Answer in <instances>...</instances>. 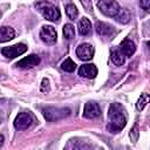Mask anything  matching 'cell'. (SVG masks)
Here are the masks:
<instances>
[{"label": "cell", "instance_id": "obj_21", "mask_svg": "<svg viewBox=\"0 0 150 150\" xmlns=\"http://www.w3.org/2000/svg\"><path fill=\"white\" fill-rule=\"evenodd\" d=\"M66 14H67V16L70 20H75L77 18V15H79V11H77V8H76L75 5L69 4V5L66 6Z\"/></svg>", "mask_w": 150, "mask_h": 150}, {"label": "cell", "instance_id": "obj_23", "mask_svg": "<svg viewBox=\"0 0 150 150\" xmlns=\"http://www.w3.org/2000/svg\"><path fill=\"white\" fill-rule=\"evenodd\" d=\"M139 6L142 9L150 13V0H139Z\"/></svg>", "mask_w": 150, "mask_h": 150}, {"label": "cell", "instance_id": "obj_15", "mask_svg": "<svg viewBox=\"0 0 150 150\" xmlns=\"http://www.w3.org/2000/svg\"><path fill=\"white\" fill-rule=\"evenodd\" d=\"M91 23L89 21V19L87 18H82L79 22V33L83 36H87L91 33Z\"/></svg>", "mask_w": 150, "mask_h": 150}, {"label": "cell", "instance_id": "obj_9", "mask_svg": "<svg viewBox=\"0 0 150 150\" xmlns=\"http://www.w3.org/2000/svg\"><path fill=\"white\" fill-rule=\"evenodd\" d=\"M40 63V57L35 54H30L23 59H21L20 61H18L15 63V66L18 68H22V69H30L35 66H38Z\"/></svg>", "mask_w": 150, "mask_h": 150}, {"label": "cell", "instance_id": "obj_16", "mask_svg": "<svg viewBox=\"0 0 150 150\" xmlns=\"http://www.w3.org/2000/svg\"><path fill=\"white\" fill-rule=\"evenodd\" d=\"M15 36V32L13 28L11 27H7V26H2L1 29H0V42H6V41H9L12 39H14Z\"/></svg>", "mask_w": 150, "mask_h": 150}, {"label": "cell", "instance_id": "obj_14", "mask_svg": "<svg viewBox=\"0 0 150 150\" xmlns=\"http://www.w3.org/2000/svg\"><path fill=\"white\" fill-rule=\"evenodd\" d=\"M110 59L112 61L114 64L116 66H123L124 64V61H125V55L121 52V49L118 48H114L111 49V53H110Z\"/></svg>", "mask_w": 150, "mask_h": 150}, {"label": "cell", "instance_id": "obj_2", "mask_svg": "<svg viewBox=\"0 0 150 150\" xmlns=\"http://www.w3.org/2000/svg\"><path fill=\"white\" fill-rule=\"evenodd\" d=\"M36 8L42 14V16L45 19L49 20V21L57 22L60 20V18H61L60 11L52 2H48V1H39L36 4Z\"/></svg>", "mask_w": 150, "mask_h": 150}, {"label": "cell", "instance_id": "obj_22", "mask_svg": "<svg viewBox=\"0 0 150 150\" xmlns=\"http://www.w3.org/2000/svg\"><path fill=\"white\" fill-rule=\"evenodd\" d=\"M138 135H139V132H138V125H137V123L134 125V128L131 129V131H130V138H131V141L135 143L137 139H138Z\"/></svg>", "mask_w": 150, "mask_h": 150}, {"label": "cell", "instance_id": "obj_7", "mask_svg": "<svg viewBox=\"0 0 150 150\" xmlns=\"http://www.w3.org/2000/svg\"><path fill=\"white\" fill-rule=\"evenodd\" d=\"M76 56L81 61H89L94 56V47L90 43H81L76 48Z\"/></svg>", "mask_w": 150, "mask_h": 150}, {"label": "cell", "instance_id": "obj_8", "mask_svg": "<svg viewBox=\"0 0 150 150\" xmlns=\"http://www.w3.org/2000/svg\"><path fill=\"white\" fill-rule=\"evenodd\" d=\"M56 30L53 26H43L40 30V39L47 45H54L56 42Z\"/></svg>", "mask_w": 150, "mask_h": 150}, {"label": "cell", "instance_id": "obj_11", "mask_svg": "<svg viewBox=\"0 0 150 150\" xmlns=\"http://www.w3.org/2000/svg\"><path fill=\"white\" fill-rule=\"evenodd\" d=\"M96 32L102 38H107V39H111L115 35V28L105 22H97L96 25Z\"/></svg>", "mask_w": 150, "mask_h": 150}, {"label": "cell", "instance_id": "obj_19", "mask_svg": "<svg viewBox=\"0 0 150 150\" xmlns=\"http://www.w3.org/2000/svg\"><path fill=\"white\" fill-rule=\"evenodd\" d=\"M62 33H63L64 39L71 40V39L75 36V28H74V26H73L71 23H66V25L63 26Z\"/></svg>", "mask_w": 150, "mask_h": 150}, {"label": "cell", "instance_id": "obj_4", "mask_svg": "<svg viewBox=\"0 0 150 150\" xmlns=\"http://www.w3.org/2000/svg\"><path fill=\"white\" fill-rule=\"evenodd\" d=\"M98 9L107 16H116L121 11V7L116 0H100L97 2Z\"/></svg>", "mask_w": 150, "mask_h": 150}, {"label": "cell", "instance_id": "obj_12", "mask_svg": "<svg viewBox=\"0 0 150 150\" xmlns=\"http://www.w3.org/2000/svg\"><path fill=\"white\" fill-rule=\"evenodd\" d=\"M97 67L93 63H87L80 67L79 69V75L86 79H94L97 75Z\"/></svg>", "mask_w": 150, "mask_h": 150}, {"label": "cell", "instance_id": "obj_3", "mask_svg": "<svg viewBox=\"0 0 150 150\" xmlns=\"http://www.w3.org/2000/svg\"><path fill=\"white\" fill-rule=\"evenodd\" d=\"M43 117L48 122H56L62 118H66L70 115V109L68 108H55V107H47L42 110Z\"/></svg>", "mask_w": 150, "mask_h": 150}, {"label": "cell", "instance_id": "obj_17", "mask_svg": "<svg viewBox=\"0 0 150 150\" xmlns=\"http://www.w3.org/2000/svg\"><path fill=\"white\" fill-rule=\"evenodd\" d=\"M115 19H116V21L120 22V23H123V25L128 23V22L130 21V19H131L130 11L127 9V8H121V11H120L118 14L115 16Z\"/></svg>", "mask_w": 150, "mask_h": 150}, {"label": "cell", "instance_id": "obj_6", "mask_svg": "<svg viewBox=\"0 0 150 150\" xmlns=\"http://www.w3.org/2000/svg\"><path fill=\"white\" fill-rule=\"evenodd\" d=\"M27 50V46L25 43H16L9 47H4L1 49V54L7 59H14L16 56L22 55Z\"/></svg>", "mask_w": 150, "mask_h": 150}, {"label": "cell", "instance_id": "obj_1", "mask_svg": "<svg viewBox=\"0 0 150 150\" xmlns=\"http://www.w3.org/2000/svg\"><path fill=\"white\" fill-rule=\"evenodd\" d=\"M108 125L107 129L110 132H120L127 124V114L124 108L120 103H112L109 107V112H108Z\"/></svg>", "mask_w": 150, "mask_h": 150}, {"label": "cell", "instance_id": "obj_13", "mask_svg": "<svg viewBox=\"0 0 150 150\" xmlns=\"http://www.w3.org/2000/svg\"><path fill=\"white\" fill-rule=\"evenodd\" d=\"M118 48H120L121 52L125 55V57L132 56V55L135 54V52H136V45H135L131 40H129V39H124V40L120 43V47H118Z\"/></svg>", "mask_w": 150, "mask_h": 150}, {"label": "cell", "instance_id": "obj_10", "mask_svg": "<svg viewBox=\"0 0 150 150\" xmlns=\"http://www.w3.org/2000/svg\"><path fill=\"white\" fill-rule=\"evenodd\" d=\"M101 115V109L98 107V104L96 102L89 101L84 104V109H83V116L86 118H96L97 116Z\"/></svg>", "mask_w": 150, "mask_h": 150}, {"label": "cell", "instance_id": "obj_25", "mask_svg": "<svg viewBox=\"0 0 150 150\" xmlns=\"http://www.w3.org/2000/svg\"><path fill=\"white\" fill-rule=\"evenodd\" d=\"M146 46H148V48L150 49V41H148V42H146Z\"/></svg>", "mask_w": 150, "mask_h": 150}, {"label": "cell", "instance_id": "obj_5", "mask_svg": "<svg viewBox=\"0 0 150 150\" xmlns=\"http://www.w3.org/2000/svg\"><path fill=\"white\" fill-rule=\"evenodd\" d=\"M33 122L34 120L30 112H27V111L19 112L14 120V128L16 130H26L33 124Z\"/></svg>", "mask_w": 150, "mask_h": 150}, {"label": "cell", "instance_id": "obj_18", "mask_svg": "<svg viewBox=\"0 0 150 150\" xmlns=\"http://www.w3.org/2000/svg\"><path fill=\"white\" fill-rule=\"evenodd\" d=\"M148 103H150V95L145 94V93L141 94V96H139V98L137 100V103H136L137 110H143Z\"/></svg>", "mask_w": 150, "mask_h": 150}, {"label": "cell", "instance_id": "obj_24", "mask_svg": "<svg viewBox=\"0 0 150 150\" xmlns=\"http://www.w3.org/2000/svg\"><path fill=\"white\" fill-rule=\"evenodd\" d=\"M2 143H4V136L1 135V136H0V146L2 145Z\"/></svg>", "mask_w": 150, "mask_h": 150}, {"label": "cell", "instance_id": "obj_20", "mask_svg": "<svg viewBox=\"0 0 150 150\" xmlns=\"http://www.w3.org/2000/svg\"><path fill=\"white\" fill-rule=\"evenodd\" d=\"M75 68H76V63L71 60V59H66L62 63H61V69L62 70H64V71H68V73H71V71H74L75 70Z\"/></svg>", "mask_w": 150, "mask_h": 150}]
</instances>
